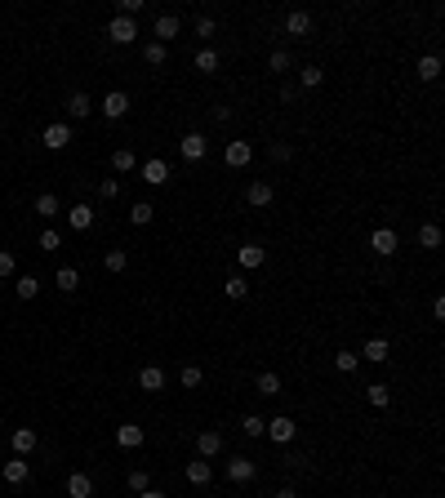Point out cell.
Wrapping results in <instances>:
<instances>
[{
    "mask_svg": "<svg viewBox=\"0 0 445 498\" xmlns=\"http://www.w3.org/2000/svg\"><path fill=\"white\" fill-rule=\"evenodd\" d=\"M263 436H268L272 445H290L294 436H299V423H294L290 414H276V419L263 423Z\"/></svg>",
    "mask_w": 445,
    "mask_h": 498,
    "instance_id": "cell-1",
    "label": "cell"
},
{
    "mask_svg": "<svg viewBox=\"0 0 445 498\" xmlns=\"http://www.w3.org/2000/svg\"><path fill=\"white\" fill-rule=\"evenodd\" d=\"M138 36V18H125V13H116V18L107 23V40L111 45H134Z\"/></svg>",
    "mask_w": 445,
    "mask_h": 498,
    "instance_id": "cell-2",
    "label": "cell"
},
{
    "mask_svg": "<svg viewBox=\"0 0 445 498\" xmlns=\"http://www.w3.org/2000/svg\"><path fill=\"white\" fill-rule=\"evenodd\" d=\"M258 476V463L254 458H232V463H227V480H232V485H250V480Z\"/></svg>",
    "mask_w": 445,
    "mask_h": 498,
    "instance_id": "cell-3",
    "label": "cell"
},
{
    "mask_svg": "<svg viewBox=\"0 0 445 498\" xmlns=\"http://www.w3.org/2000/svg\"><path fill=\"white\" fill-rule=\"evenodd\" d=\"M40 143L49 147V152H62V147H72V125H62V121H54V125H45V134H40Z\"/></svg>",
    "mask_w": 445,
    "mask_h": 498,
    "instance_id": "cell-4",
    "label": "cell"
},
{
    "mask_svg": "<svg viewBox=\"0 0 445 498\" xmlns=\"http://www.w3.org/2000/svg\"><path fill=\"white\" fill-rule=\"evenodd\" d=\"M223 160L232 165V170H245V165L254 160V143H245V138H236V143H227L223 147Z\"/></svg>",
    "mask_w": 445,
    "mask_h": 498,
    "instance_id": "cell-5",
    "label": "cell"
},
{
    "mask_svg": "<svg viewBox=\"0 0 445 498\" xmlns=\"http://www.w3.org/2000/svg\"><path fill=\"white\" fill-rule=\"evenodd\" d=\"M397 231H392V227H374L370 231V249H374V254H383V258H392V254H397Z\"/></svg>",
    "mask_w": 445,
    "mask_h": 498,
    "instance_id": "cell-6",
    "label": "cell"
},
{
    "mask_svg": "<svg viewBox=\"0 0 445 498\" xmlns=\"http://www.w3.org/2000/svg\"><path fill=\"white\" fill-rule=\"evenodd\" d=\"M245 201H250L254 209H263V205H272V201H276V187H272L268 178H254L250 187H245Z\"/></svg>",
    "mask_w": 445,
    "mask_h": 498,
    "instance_id": "cell-7",
    "label": "cell"
},
{
    "mask_svg": "<svg viewBox=\"0 0 445 498\" xmlns=\"http://www.w3.org/2000/svg\"><path fill=\"white\" fill-rule=\"evenodd\" d=\"M174 174H170V165H165L160 156H152V160H143V182L147 187H165V182H170Z\"/></svg>",
    "mask_w": 445,
    "mask_h": 498,
    "instance_id": "cell-8",
    "label": "cell"
},
{
    "mask_svg": "<svg viewBox=\"0 0 445 498\" xmlns=\"http://www.w3.org/2000/svg\"><path fill=\"white\" fill-rule=\"evenodd\" d=\"M178 31H183V23L174 18V13H156V23H152V36H156V45H170Z\"/></svg>",
    "mask_w": 445,
    "mask_h": 498,
    "instance_id": "cell-9",
    "label": "cell"
},
{
    "mask_svg": "<svg viewBox=\"0 0 445 498\" xmlns=\"http://www.w3.org/2000/svg\"><path fill=\"white\" fill-rule=\"evenodd\" d=\"M192 67H196V72H205V76H214V72L223 67V54H219L214 45H201V49H196V58H192Z\"/></svg>",
    "mask_w": 445,
    "mask_h": 498,
    "instance_id": "cell-10",
    "label": "cell"
},
{
    "mask_svg": "<svg viewBox=\"0 0 445 498\" xmlns=\"http://www.w3.org/2000/svg\"><path fill=\"white\" fill-rule=\"evenodd\" d=\"M196 454H201V458H219V454H223V431L205 427L201 436H196Z\"/></svg>",
    "mask_w": 445,
    "mask_h": 498,
    "instance_id": "cell-11",
    "label": "cell"
},
{
    "mask_svg": "<svg viewBox=\"0 0 445 498\" xmlns=\"http://www.w3.org/2000/svg\"><path fill=\"white\" fill-rule=\"evenodd\" d=\"M125 111H129V94H125V89H111V94L103 98V116H107V121H121Z\"/></svg>",
    "mask_w": 445,
    "mask_h": 498,
    "instance_id": "cell-12",
    "label": "cell"
},
{
    "mask_svg": "<svg viewBox=\"0 0 445 498\" xmlns=\"http://www.w3.org/2000/svg\"><path fill=\"white\" fill-rule=\"evenodd\" d=\"M236 258H241V267H245V272H254V267H263V262H268V249L250 240V245H241V249H236Z\"/></svg>",
    "mask_w": 445,
    "mask_h": 498,
    "instance_id": "cell-13",
    "label": "cell"
},
{
    "mask_svg": "<svg viewBox=\"0 0 445 498\" xmlns=\"http://www.w3.org/2000/svg\"><path fill=\"white\" fill-rule=\"evenodd\" d=\"M178 152H183V160H205V134H183V143H178Z\"/></svg>",
    "mask_w": 445,
    "mask_h": 498,
    "instance_id": "cell-14",
    "label": "cell"
},
{
    "mask_svg": "<svg viewBox=\"0 0 445 498\" xmlns=\"http://www.w3.org/2000/svg\"><path fill=\"white\" fill-rule=\"evenodd\" d=\"M143 441H147V431H143V427H134V423L116 427V445H121V450H138Z\"/></svg>",
    "mask_w": 445,
    "mask_h": 498,
    "instance_id": "cell-15",
    "label": "cell"
},
{
    "mask_svg": "<svg viewBox=\"0 0 445 498\" xmlns=\"http://www.w3.org/2000/svg\"><path fill=\"white\" fill-rule=\"evenodd\" d=\"M392 356V347H388V338H370L366 347H361V360H370V365H383Z\"/></svg>",
    "mask_w": 445,
    "mask_h": 498,
    "instance_id": "cell-16",
    "label": "cell"
},
{
    "mask_svg": "<svg viewBox=\"0 0 445 498\" xmlns=\"http://www.w3.org/2000/svg\"><path fill=\"white\" fill-rule=\"evenodd\" d=\"M138 387L143 392H160L165 387V370H160V365H143V370H138Z\"/></svg>",
    "mask_w": 445,
    "mask_h": 498,
    "instance_id": "cell-17",
    "label": "cell"
},
{
    "mask_svg": "<svg viewBox=\"0 0 445 498\" xmlns=\"http://www.w3.org/2000/svg\"><path fill=\"white\" fill-rule=\"evenodd\" d=\"M67 223H72V231H89L94 227V205H72Z\"/></svg>",
    "mask_w": 445,
    "mask_h": 498,
    "instance_id": "cell-18",
    "label": "cell"
},
{
    "mask_svg": "<svg viewBox=\"0 0 445 498\" xmlns=\"http://www.w3.org/2000/svg\"><path fill=\"white\" fill-rule=\"evenodd\" d=\"M94 111V103H89V94L85 89H76L72 98H67V116H72V121H85V116Z\"/></svg>",
    "mask_w": 445,
    "mask_h": 498,
    "instance_id": "cell-19",
    "label": "cell"
},
{
    "mask_svg": "<svg viewBox=\"0 0 445 498\" xmlns=\"http://www.w3.org/2000/svg\"><path fill=\"white\" fill-rule=\"evenodd\" d=\"M5 480H9V485H27V480H31L27 458H9V463H5Z\"/></svg>",
    "mask_w": 445,
    "mask_h": 498,
    "instance_id": "cell-20",
    "label": "cell"
},
{
    "mask_svg": "<svg viewBox=\"0 0 445 498\" xmlns=\"http://www.w3.org/2000/svg\"><path fill=\"white\" fill-rule=\"evenodd\" d=\"M9 441H13V454H18V458H27L31 450H36V431H31V427H18Z\"/></svg>",
    "mask_w": 445,
    "mask_h": 498,
    "instance_id": "cell-21",
    "label": "cell"
},
{
    "mask_svg": "<svg viewBox=\"0 0 445 498\" xmlns=\"http://www.w3.org/2000/svg\"><path fill=\"white\" fill-rule=\"evenodd\" d=\"M285 31H290V36H307V31H312V13L307 9H294L290 18H285Z\"/></svg>",
    "mask_w": 445,
    "mask_h": 498,
    "instance_id": "cell-22",
    "label": "cell"
},
{
    "mask_svg": "<svg viewBox=\"0 0 445 498\" xmlns=\"http://www.w3.org/2000/svg\"><path fill=\"white\" fill-rule=\"evenodd\" d=\"M187 480H192V485H209V480H214L209 458H196V463H187Z\"/></svg>",
    "mask_w": 445,
    "mask_h": 498,
    "instance_id": "cell-23",
    "label": "cell"
},
{
    "mask_svg": "<svg viewBox=\"0 0 445 498\" xmlns=\"http://www.w3.org/2000/svg\"><path fill=\"white\" fill-rule=\"evenodd\" d=\"M89 494H94V480H89L85 472L67 476V498H89Z\"/></svg>",
    "mask_w": 445,
    "mask_h": 498,
    "instance_id": "cell-24",
    "label": "cell"
},
{
    "mask_svg": "<svg viewBox=\"0 0 445 498\" xmlns=\"http://www.w3.org/2000/svg\"><path fill=\"white\" fill-rule=\"evenodd\" d=\"M254 387H258V396H281V374H276V370H263Z\"/></svg>",
    "mask_w": 445,
    "mask_h": 498,
    "instance_id": "cell-25",
    "label": "cell"
},
{
    "mask_svg": "<svg viewBox=\"0 0 445 498\" xmlns=\"http://www.w3.org/2000/svg\"><path fill=\"white\" fill-rule=\"evenodd\" d=\"M436 76H441V58L436 54H423L419 58V80H423V85H432Z\"/></svg>",
    "mask_w": 445,
    "mask_h": 498,
    "instance_id": "cell-26",
    "label": "cell"
},
{
    "mask_svg": "<svg viewBox=\"0 0 445 498\" xmlns=\"http://www.w3.org/2000/svg\"><path fill=\"white\" fill-rule=\"evenodd\" d=\"M165 58H170V45H143V62L147 67H165Z\"/></svg>",
    "mask_w": 445,
    "mask_h": 498,
    "instance_id": "cell-27",
    "label": "cell"
},
{
    "mask_svg": "<svg viewBox=\"0 0 445 498\" xmlns=\"http://www.w3.org/2000/svg\"><path fill=\"white\" fill-rule=\"evenodd\" d=\"M294 67V58H290V49H272V58H268V72H276V76H285Z\"/></svg>",
    "mask_w": 445,
    "mask_h": 498,
    "instance_id": "cell-28",
    "label": "cell"
},
{
    "mask_svg": "<svg viewBox=\"0 0 445 498\" xmlns=\"http://www.w3.org/2000/svg\"><path fill=\"white\" fill-rule=\"evenodd\" d=\"M134 152H129V147H116V152H111V170H116V174H129V170H134Z\"/></svg>",
    "mask_w": 445,
    "mask_h": 498,
    "instance_id": "cell-29",
    "label": "cell"
},
{
    "mask_svg": "<svg viewBox=\"0 0 445 498\" xmlns=\"http://www.w3.org/2000/svg\"><path fill=\"white\" fill-rule=\"evenodd\" d=\"M31 209H36L40 218H54V214H58V196H54V192H40V196H36V205H31Z\"/></svg>",
    "mask_w": 445,
    "mask_h": 498,
    "instance_id": "cell-30",
    "label": "cell"
},
{
    "mask_svg": "<svg viewBox=\"0 0 445 498\" xmlns=\"http://www.w3.org/2000/svg\"><path fill=\"white\" fill-rule=\"evenodd\" d=\"M13 294H18L23 303H27V298L40 294V280H36V276H18V280H13Z\"/></svg>",
    "mask_w": 445,
    "mask_h": 498,
    "instance_id": "cell-31",
    "label": "cell"
},
{
    "mask_svg": "<svg viewBox=\"0 0 445 498\" xmlns=\"http://www.w3.org/2000/svg\"><path fill=\"white\" fill-rule=\"evenodd\" d=\"M223 294H227V298H236V303H241V298H250V280H245V276H227Z\"/></svg>",
    "mask_w": 445,
    "mask_h": 498,
    "instance_id": "cell-32",
    "label": "cell"
},
{
    "mask_svg": "<svg viewBox=\"0 0 445 498\" xmlns=\"http://www.w3.org/2000/svg\"><path fill=\"white\" fill-rule=\"evenodd\" d=\"M321 80H325V72L317 67V62H307V67L299 72V85H303V89H321Z\"/></svg>",
    "mask_w": 445,
    "mask_h": 498,
    "instance_id": "cell-33",
    "label": "cell"
},
{
    "mask_svg": "<svg viewBox=\"0 0 445 498\" xmlns=\"http://www.w3.org/2000/svg\"><path fill=\"white\" fill-rule=\"evenodd\" d=\"M152 218H156V209L147 205V201H134V209H129V223H134V227H147Z\"/></svg>",
    "mask_w": 445,
    "mask_h": 498,
    "instance_id": "cell-34",
    "label": "cell"
},
{
    "mask_svg": "<svg viewBox=\"0 0 445 498\" xmlns=\"http://www.w3.org/2000/svg\"><path fill=\"white\" fill-rule=\"evenodd\" d=\"M54 285H58L62 294H72V289L80 285V272H76V267H58V276H54Z\"/></svg>",
    "mask_w": 445,
    "mask_h": 498,
    "instance_id": "cell-35",
    "label": "cell"
},
{
    "mask_svg": "<svg viewBox=\"0 0 445 498\" xmlns=\"http://www.w3.org/2000/svg\"><path fill=\"white\" fill-rule=\"evenodd\" d=\"M419 245H423V249H441V227H436V223H423V227H419Z\"/></svg>",
    "mask_w": 445,
    "mask_h": 498,
    "instance_id": "cell-36",
    "label": "cell"
},
{
    "mask_svg": "<svg viewBox=\"0 0 445 498\" xmlns=\"http://www.w3.org/2000/svg\"><path fill=\"white\" fill-rule=\"evenodd\" d=\"M334 370H339V374H348V378H352V374L361 370V356H356V352H339V356H334Z\"/></svg>",
    "mask_w": 445,
    "mask_h": 498,
    "instance_id": "cell-37",
    "label": "cell"
},
{
    "mask_svg": "<svg viewBox=\"0 0 445 498\" xmlns=\"http://www.w3.org/2000/svg\"><path fill=\"white\" fill-rule=\"evenodd\" d=\"M366 396H370V405H374V409H388V405H392V392H388L383 383H370V387H366Z\"/></svg>",
    "mask_w": 445,
    "mask_h": 498,
    "instance_id": "cell-38",
    "label": "cell"
},
{
    "mask_svg": "<svg viewBox=\"0 0 445 498\" xmlns=\"http://www.w3.org/2000/svg\"><path fill=\"white\" fill-rule=\"evenodd\" d=\"M178 383H183V387H201V383H205V370H201V365H183Z\"/></svg>",
    "mask_w": 445,
    "mask_h": 498,
    "instance_id": "cell-39",
    "label": "cell"
},
{
    "mask_svg": "<svg viewBox=\"0 0 445 498\" xmlns=\"http://www.w3.org/2000/svg\"><path fill=\"white\" fill-rule=\"evenodd\" d=\"M103 267H107V272H125V267H129V254H125V249H111V254L103 258Z\"/></svg>",
    "mask_w": 445,
    "mask_h": 498,
    "instance_id": "cell-40",
    "label": "cell"
},
{
    "mask_svg": "<svg viewBox=\"0 0 445 498\" xmlns=\"http://www.w3.org/2000/svg\"><path fill=\"white\" fill-rule=\"evenodd\" d=\"M241 436H263V419H258V414H245V419H241Z\"/></svg>",
    "mask_w": 445,
    "mask_h": 498,
    "instance_id": "cell-41",
    "label": "cell"
},
{
    "mask_svg": "<svg viewBox=\"0 0 445 498\" xmlns=\"http://www.w3.org/2000/svg\"><path fill=\"white\" fill-rule=\"evenodd\" d=\"M129 489H134V494H143V489H152V476H147L143 467H134V472H129Z\"/></svg>",
    "mask_w": 445,
    "mask_h": 498,
    "instance_id": "cell-42",
    "label": "cell"
},
{
    "mask_svg": "<svg viewBox=\"0 0 445 498\" xmlns=\"http://www.w3.org/2000/svg\"><path fill=\"white\" fill-rule=\"evenodd\" d=\"M268 156H272V165H285V160L294 156V147H290V143H272V147H268Z\"/></svg>",
    "mask_w": 445,
    "mask_h": 498,
    "instance_id": "cell-43",
    "label": "cell"
},
{
    "mask_svg": "<svg viewBox=\"0 0 445 498\" xmlns=\"http://www.w3.org/2000/svg\"><path fill=\"white\" fill-rule=\"evenodd\" d=\"M214 31H219V23H214L209 13H201V18H196V36H201V40H209Z\"/></svg>",
    "mask_w": 445,
    "mask_h": 498,
    "instance_id": "cell-44",
    "label": "cell"
},
{
    "mask_svg": "<svg viewBox=\"0 0 445 498\" xmlns=\"http://www.w3.org/2000/svg\"><path fill=\"white\" fill-rule=\"evenodd\" d=\"M98 196H103V201H116V196H121V182H116V178H103V182H98Z\"/></svg>",
    "mask_w": 445,
    "mask_h": 498,
    "instance_id": "cell-45",
    "label": "cell"
},
{
    "mask_svg": "<svg viewBox=\"0 0 445 498\" xmlns=\"http://www.w3.org/2000/svg\"><path fill=\"white\" fill-rule=\"evenodd\" d=\"M13 267H18V262H13V254H5V249H0V280L13 276Z\"/></svg>",
    "mask_w": 445,
    "mask_h": 498,
    "instance_id": "cell-46",
    "label": "cell"
},
{
    "mask_svg": "<svg viewBox=\"0 0 445 498\" xmlns=\"http://www.w3.org/2000/svg\"><path fill=\"white\" fill-rule=\"evenodd\" d=\"M58 245H62L58 231H40V249H58Z\"/></svg>",
    "mask_w": 445,
    "mask_h": 498,
    "instance_id": "cell-47",
    "label": "cell"
},
{
    "mask_svg": "<svg viewBox=\"0 0 445 498\" xmlns=\"http://www.w3.org/2000/svg\"><path fill=\"white\" fill-rule=\"evenodd\" d=\"M299 98V85H281V103H294Z\"/></svg>",
    "mask_w": 445,
    "mask_h": 498,
    "instance_id": "cell-48",
    "label": "cell"
},
{
    "mask_svg": "<svg viewBox=\"0 0 445 498\" xmlns=\"http://www.w3.org/2000/svg\"><path fill=\"white\" fill-rule=\"evenodd\" d=\"M272 498H299V494H294V489H290V485H285V489H276V494H272Z\"/></svg>",
    "mask_w": 445,
    "mask_h": 498,
    "instance_id": "cell-49",
    "label": "cell"
},
{
    "mask_svg": "<svg viewBox=\"0 0 445 498\" xmlns=\"http://www.w3.org/2000/svg\"><path fill=\"white\" fill-rule=\"evenodd\" d=\"M138 498H170V494H160V489H143Z\"/></svg>",
    "mask_w": 445,
    "mask_h": 498,
    "instance_id": "cell-50",
    "label": "cell"
}]
</instances>
